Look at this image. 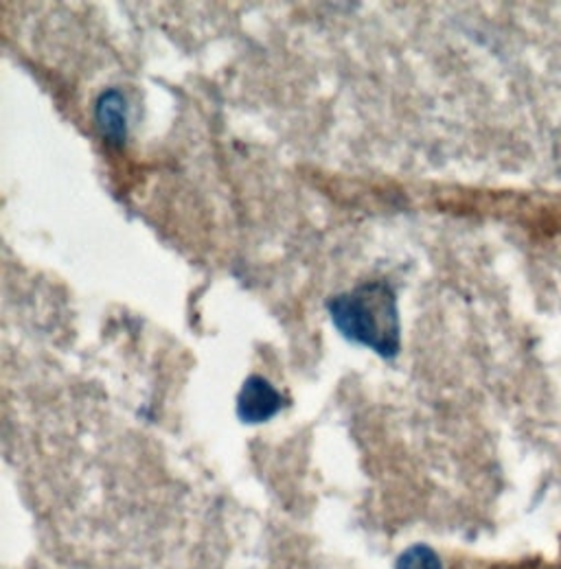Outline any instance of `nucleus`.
<instances>
[{
    "label": "nucleus",
    "instance_id": "1",
    "mask_svg": "<svg viewBox=\"0 0 561 569\" xmlns=\"http://www.w3.org/2000/svg\"><path fill=\"white\" fill-rule=\"evenodd\" d=\"M327 313L338 333L353 345L366 347L384 359L402 349V322L397 293L384 281L357 284L327 300Z\"/></svg>",
    "mask_w": 561,
    "mask_h": 569
},
{
    "label": "nucleus",
    "instance_id": "2",
    "mask_svg": "<svg viewBox=\"0 0 561 569\" xmlns=\"http://www.w3.org/2000/svg\"><path fill=\"white\" fill-rule=\"evenodd\" d=\"M283 397L279 390L262 375H250L237 395V415L244 423L257 426L279 415Z\"/></svg>",
    "mask_w": 561,
    "mask_h": 569
},
{
    "label": "nucleus",
    "instance_id": "3",
    "mask_svg": "<svg viewBox=\"0 0 561 569\" xmlns=\"http://www.w3.org/2000/svg\"><path fill=\"white\" fill-rule=\"evenodd\" d=\"M95 123L101 139L115 147L128 139V99L121 90L108 88L95 103Z\"/></svg>",
    "mask_w": 561,
    "mask_h": 569
},
{
    "label": "nucleus",
    "instance_id": "4",
    "mask_svg": "<svg viewBox=\"0 0 561 569\" xmlns=\"http://www.w3.org/2000/svg\"><path fill=\"white\" fill-rule=\"evenodd\" d=\"M397 569H441V561L430 548L415 546L402 555Z\"/></svg>",
    "mask_w": 561,
    "mask_h": 569
}]
</instances>
